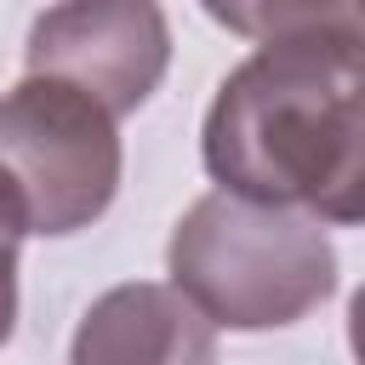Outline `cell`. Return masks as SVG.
<instances>
[{
    "label": "cell",
    "instance_id": "obj_1",
    "mask_svg": "<svg viewBox=\"0 0 365 365\" xmlns=\"http://www.w3.org/2000/svg\"><path fill=\"white\" fill-rule=\"evenodd\" d=\"M205 171L314 222H365V29L262 40L205 114Z\"/></svg>",
    "mask_w": 365,
    "mask_h": 365
},
{
    "label": "cell",
    "instance_id": "obj_2",
    "mask_svg": "<svg viewBox=\"0 0 365 365\" xmlns=\"http://www.w3.org/2000/svg\"><path fill=\"white\" fill-rule=\"evenodd\" d=\"M171 285L228 331L297 325L336 291V251L302 211L245 194H205L171 234Z\"/></svg>",
    "mask_w": 365,
    "mask_h": 365
},
{
    "label": "cell",
    "instance_id": "obj_3",
    "mask_svg": "<svg viewBox=\"0 0 365 365\" xmlns=\"http://www.w3.org/2000/svg\"><path fill=\"white\" fill-rule=\"evenodd\" d=\"M0 165L23 188L29 234H74L120 188L114 114L68 80L29 74L0 97Z\"/></svg>",
    "mask_w": 365,
    "mask_h": 365
},
{
    "label": "cell",
    "instance_id": "obj_4",
    "mask_svg": "<svg viewBox=\"0 0 365 365\" xmlns=\"http://www.w3.org/2000/svg\"><path fill=\"white\" fill-rule=\"evenodd\" d=\"M171 63V29L154 0H57L29 29V74L91 91L114 120L143 108Z\"/></svg>",
    "mask_w": 365,
    "mask_h": 365
},
{
    "label": "cell",
    "instance_id": "obj_5",
    "mask_svg": "<svg viewBox=\"0 0 365 365\" xmlns=\"http://www.w3.org/2000/svg\"><path fill=\"white\" fill-rule=\"evenodd\" d=\"M68 365H217V331L177 285L131 279L86 308Z\"/></svg>",
    "mask_w": 365,
    "mask_h": 365
},
{
    "label": "cell",
    "instance_id": "obj_6",
    "mask_svg": "<svg viewBox=\"0 0 365 365\" xmlns=\"http://www.w3.org/2000/svg\"><path fill=\"white\" fill-rule=\"evenodd\" d=\"M200 6L245 40H285L308 29H365L354 0H200Z\"/></svg>",
    "mask_w": 365,
    "mask_h": 365
},
{
    "label": "cell",
    "instance_id": "obj_7",
    "mask_svg": "<svg viewBox=\"0 0 365 365\" xmlns=\"http://www.w3.org/2000/svg\"><path fill=\"white\" fill-rule=\"evenodd\" d=\"M29 234V205L23 188L11 182V171L0 165V348L11 342V319H17V245Z\"/></svg>",
    "mask_w": 365,
    "mask_h": 365
},
{
    "label": "cell",
    "instance_id": "obj_8",
    "mask_svg": "<svg viewBox=\"0 0 365 365\" xmlns=\"http://www.w3.org/2000/svg\"><path fill=\"white\" fill-rule=\"evenodd\" d=\"M348 342H354V359L365 365V291H359L354 308H348Z\"/></svg>",
    "mask_w": 365,
    "mask_h": 365
},
{
    "label": "cell",
    "instance_id": "obj_9",
    "mask_svg": "<svg viewBox=\"0 0 365 365\" xmlns=\"http://www.w3.org/2000/svg\"><path fill=\"white\" fill-rule=\"evenodd\" d=\"M354 6H359V23H365V0H354Z\"/></svg>",
    "mask_w": 365,
    "mask_h": 365
}]
</instances>
